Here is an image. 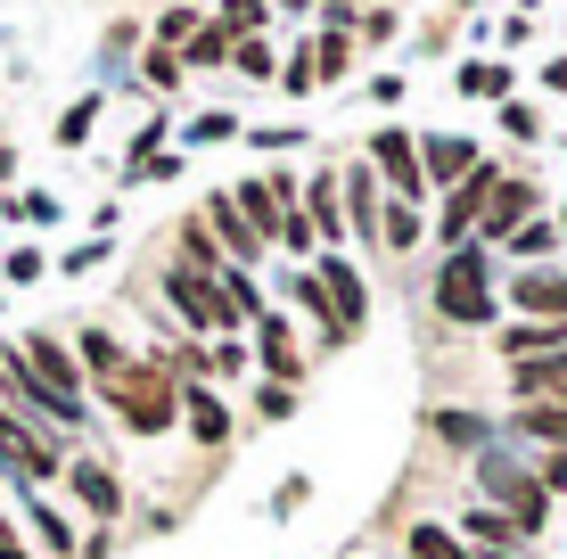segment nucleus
Here are the masks:
<instances>
[{"label":"nucleus","instance_id":"nucleus-1","mask_svg":"<svg viewBox=\"0 0 567 559\" xmlns=\"http://www.w3.org/2000/svg\"><path fill=\"white\" fill-rule=\"evenodd\" d=\"M107 403H115V420H124L132 436H156V428H173V379L165 371H115L107 379Z\"/></svg>","mask_w":567,"mask_h":559},{"label":"nucleus","instance_id":"nucleus-2","mask_svg":"<svg viewBox=\"0 0 567 559\" xmlns=\"http://www.w3.org/2000/svg\"><path fill=\"white\" fill-rule=\"evenodd\" d=\"M436 304H444L453 321H485V313H494V288H485V263H477V256H453V263L436 272Z\"/></svg>","mask_w":567,"mask_h":559},{"label":"nucleus","instance_id":"nucleus-3","mask_svg":"<svg viewBox=\"0 0 567 559\" xmlns=\"http://www.w3.org/2000/svg\"><path fill=\"white\" fill-rule=\"evenodd\" d=\"M477 477H485V494H494V503H511V527H518V535L543 527V486H526L511 460H477Z\"/></svg>","mask_w":567,"mask_h":559},{"label":"nucleus","instance_id":"nucleus-4","mask_svg":"<svg viewBox=\"0 0 567 559\" xmlns=\"http://www.w3.org/2000/svg\"><path fill=\"white\" fill-rule=\"evenodd\" d=\"M25 371L42 379L58 403H66V420H83V403H74V354H66V345H58L50 330H33V338H25Z\"/></svg>","mask_w":567,"mask_h":559},{"label":"nucleus","instance_id":"nucleus-5","mask_svg":"<svg viewBox=\"0 0 567 559\" xmlns=\"http://www.w3.org/2000/svg\"><path fill=\"white\" fill-rule=\"evenodd\" d=\"M494 189H502V173H468V182L453 189V198H444V239H461L468 222H485V206H494Z\"/></svg>","mask_w":567,"mask_h":559},{"label":"nucleus","instance_id":"nucleus-6","mask_svg":"<svg viewBox=\"0 0 567 559\" xmlns=\"http://www.w3.org/2000/svg\"><path fill=\"white\" fill-rule=\"evenodd\" d=\"M66 486L83 494V510H91V518H115V510H124V486H115L107 460H66Z\"/></svg>","mask_w":567,"mask_h":559},{"label":"nucleus","instance_id":"nucleus-7","mask_svg":"<svg viewBox=\"0 0 567 559\" xmlns=\"http://www.w3.org/2000/svg\"><path fill=\"white\" fill-rule=\"evenodd\" d=\"M165 297H173V304H182V313H189V321H198V330H223V321H230V304H223V297H214V288H206L198 272H173V280H165Z\"/></svg>","mask_w":567,"mask_h":559},{"label":"nucleus","instance_id":"nucleus-8","mask_svg":"<svg viewBox=\"0 0 567 559\" xmlns=\"http://www.w3.org/2000/svg\"><path fill=\"white\" fill-rule=\"evenodd\" d=\"M567 345V321H511V338H502V354L511 362H543Z\"/></svg>","mask_w":567,"mask_h":559},{"label":"nucleus","instance_id":"nucleus-9","mask_svg":"<svg viewBox=\"0 0 567 559\" xmlns=\"http://www.w3.org/2000/svg\"><path fill=\"white\" fill-rule=\"evenodd\" d=\"M511 297L535 304L543 321H567V280L559 272H511Z\"/></svg>","mask_w":567,"mask_h":559},{"label":"nucleus","instance_id":"nucleus-10","mask_svg":"<svg viewBox=\"0 0 567 559\" xmlns=\"http://www.w3.org/2000/svg\"><path fill=\"white\" fill-rule=\"evenodd\" d=\"M312 280L329 288V304H338V321H346V330H362V272H354V263H321Z\"/></svg>","mask_w":567,"mask_h":559},{"label":"nucleus","instance_id":"nucleus-11","mask_svg":"<svg viewBox=\"0 0 567 559\" xmlns=\"http://www.w3.org/2000/svg\"><path fill=\"white\" fill-rule=\"evenodd\" d=\"M511 387L535 403V395H567V354H543V362H518L511 371Z\"/></svg>","mask_w":567,"mask_h":559},{"label":"nucleus","instance_id":"nucleus-12","mask_svg":"<svg viewBox=\"0 0 567 559\" xmlns=\"http://www.w3.org/2000/svg\"><path fill=\"white\" fill-rule=\"evenodd\" d=\"M526 206H535V189H526V182H502L494 206H485V230H494V239H511V230L526 222Z\"/></svg>","mask_w":567,"mask_h":559},{"label":"nucleus","instance_id":"nucleus-13","mask_svg":"<svg viewBox=\"0 0 567 559\" xmlns=\"http://www.w3.org/2000/svg\"><path fill=\"white\" fill-rule=\"evenodd\" d=\"M379 165H386V182L412 198L420 189V165H412V132H379Z\"/></svg>","mask_w":567,"mask_h":559},{"label":"nucleus","instance_id":"nucleus-14","mask_svg":"<svg viewBox=\"0 0 567 559\" xmlns=\"http://www.w3.org/2000/svg\"><path fill=\"white\" fill-rule=\"evenodd\" d=\"M83 362H91V371H100V379H115V371H124L132 354H124V345H115L107 330H83Z\"/></svg>","mask_w":567,"mask_h":559},{"label":"nucleus","instance_id":"nucleus-15","mask_svg":"<svg viewBox=\"0 0 567 559\" xmlns=\"http://www.w3.org/2000/svg\"><path fill=\"white\" fill-rule=\"evenodd\" d=\"M518 428H526V436H551V445H567V412H559V403H526Z\"/></svg>","mask_w":567,"mask_h":559},{"label":"nucleus","instance_id":"nucleus-16","mask_svg":"<svg viewBox=\"0 0 567 559\" xmlns=\"http://www.w3.org/2000/svg\"><path fill=\"white\" fill-rule=\"evenodd\" d=\"M33 535H42V544H50L58 559H66V551H74V527H66V518H58L50 503H33Z\"/></svg>","mask_w":567,"mask_h":559},{"label":"nucleus","instance_id":"nucleus-17","mask_svg":"<svg viewBox=\"0 0 567 559\" xmlns=\"http://www.w3.org/2000/svg\"><path fill=\"white\" fill-rule=\"evenodd\" d=\"M427 173H436V182L468 173V141H427Z\"/></svg>","mask_w":567,"mask_h":559},{"label":"nucleus","instance_id":"nucleus-18","mask_svg":"<svg viewBox=\"0 0 567 559\" xmlns=\"http://www.w3.org/2000/svg\"><path fill=\"white\" fill-rule=\"evenodd\" d=\"M182 403H189V428H198L206 445H214V436L230 428V420H223V403H214V395H182Z\"/></svg>","mask_w":567,"mask_h":559},{"label":"nucleus","instance_id":"nucleus-19","mask_svg":"<svg viewBox=\"0 0 567 559\" xmlns=\"http://www.w3.org/2000/svg\"><path fill=\"white\" fill-rule=\"evenodd\" d=\"M412 551H420V559H468V551H461L444 527H412Z\"/></svg>","mask_w":567,"mask_h":559},{"label":"nucleus","instance_id":"nucleus-20","mask_svg":"<svg viewBox=\"0 0 567 559\" xmlns=\"http://www.w3.org/2000/svg\"><path fill=\"white\" fill-rule=\"evenodd\" d=\"M264 362H271V371H297V345H288L280 321H264Z\"/></svg>","mask_w":567,"mask_h":559},{"label":"nucleus","instance_id":"nucleus-21","mask_svg":"<svg viewBox=\"0 0 567 559\" xmlns=\"http://www.w3.org/2000/svg\"><path fill=\"white\" fill-rule=\"evenodd\" d=\"M461 83H468V91H477V100H502V91H511V74H502V66H468V74H461Z\"/></svg>","mask_w":567,"mask_h":559},{"label":"nucleus","instance_id":"nucleus-22","mask_svg":"<svg viewBox=\"0 0 567 559\" xmlns=\"http://www.w3.org/2000/svg\"><path fill=\"white\" fill-rule=\"evenodd\" d=\"M264 25V0H230V17H223V33H256Z\"/></svg>","mask_w":567,"mask_h":559},{"label":"nucleus","instance_id":"nucleus-23","mask_svg":"<svg viewBox=\"0 0 567 559\" xmlns=\"http://www.w3.org/2000/svg\"><path fill=\"white\" fill-rule=\"evenodd\" d=\"M91 115H100V107H91V100H83V107H66V124H58V141H66V148H83V132H91Z\"/></svg>","mask_w":567,"mask_h":559},{"label":"nucleus","instance_id":"nucleus-24","mask_svg":"<svg viewBox=\"0 0 567 559\" xmlns=\"http://www.w3.org/2000/svg\"><path fill=\"white\" fill-rule=\"evenodd\" d=\"M189 58H198V66H214V58H230V33L214 25V33H198V42H189Z\"/></svg>","mask_w":567,"mask_h":559},{"label":"nucleus","instance_id":"nucleus-25","mask_svg":"<svg viewBox=\"0 0 567 559\" xmlns=\"http://www.w3.org/2000/svg\"><path fill=\"white\" fill-rule=\"evenodd\" d=\"M468 535H477V544H511L518 527H511V518H485V510H477V518H468Z\"/></svg>","mask_w":567,"mask_h":559},{"label":"nucleus","instance_id":"nucleus-26","mask_svg":"<svg viewBox=\"0 0 567 559\" xmlns=\"http://www.w3.org/2000/svg\"><path fill=\"white\" fill-rule=\"evenodd\" d=\"M148 83H156V91H173V83H182V66H173V50H148Z\"/></svg>","mask_w":567,"mask_h":559},{"label":"nucleus","instance_id":"nucleus-27","mask_svg":"<svg viewBox=\"0 0 567 559\" xmlns=\"http://www.w3.org/2000/svg\"><path fill=\"white\" fill-rule=\"evenodd\" d=\"M256 403H264V420H288V412H297V395H288V387H264Z\"/></svg>","mask_w":567,"mask_h":559},{"label":"nucleus","instance_id":"nucleus-28","mask_svg":"<svg viewBox=\"0 0 567 559\" xmlns=\"http://www.w3.org/2000/svg\"><path fill=\"white\" fill-rule=\"evenodd\" d=\"M567 486V453H551V460H543V494H559Z\"/></svg>","mask_w":567,"mask_h":559},{"label":"nucleus","instance_id":"nucleus-29","mask_svg":"<svg viewBox=\"0 0 567 559\" xmlns=\"http://www.w3.org/2000/svg\"><path fill=\"white\" fill-rule=\"evenodd\" d=\"M0 559H33L25 544H17V527H9V518H0Z\"/></svg>","mask_w":567,"mask_h":559},{"label":"nucleus","instance_id":"nucleus-30","mask_svg":"<svg viewBox=\"0 0 567 559\" xmlns=\"http://www.w3.org/2000/svg\"><path fill=\"white\" fill-rule=\"evenodd\" d=\"M543 83H551V91H567V58H559V66H551V74H543Z\"/></svg>","mask_w":567,"mask_h":559}]
</instances>
